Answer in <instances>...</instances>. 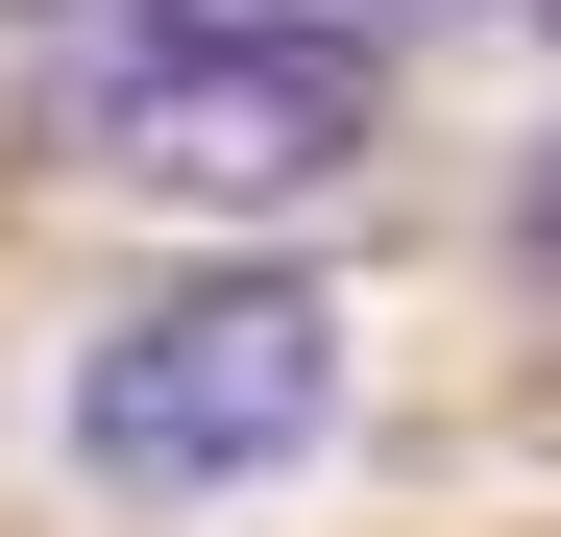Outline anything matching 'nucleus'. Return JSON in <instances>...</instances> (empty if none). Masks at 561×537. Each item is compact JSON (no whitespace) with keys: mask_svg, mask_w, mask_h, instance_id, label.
I'll return each instance as SVG.
<instances>
[{"mask_svg":"<svg viewBox=\"0 0 561 537\" xmlns=\"http://www.w3.org/2000/svg\"><path fill=\"white\" fill-rule=\"evenodd\" d=\"M342 439V294L318 268H147V294L73 342V489L123 513H244Z\"/></svg>","mask_w":561,"mask_h":537,"instance_id":"nucleus-1","label":"nucleus"},{"mask_svg":"<svg viewBox=\"0 0 561 537\" xmlns=\"http://www.w3.org/2000/svg\"><path fill=\"white\" fill-rule=\"evenodd\" d=\"M391 99V49H268V25H196V49H73V147L147 171V196H318Z\"/></svg>","mask_w":561,"mask_h":537,"instance_id":"nucleus-2","label":"nucleus"},{"mask_svg":"<svg viewBox=\"0 0 561 537\" xmlns=\"http://www.w3.org/2000/svg\"><path fill=\"white\" fill-rule=\"evenodd\" d=\"M49 49H196V25H268V49H391V25H463V0H25Z\"/></svg>","mask_w":561,"mask_h":537,"instance_id":"nucleus-3","label":"nucleus"},{"mask_svg":"<svg viewBox=\"0 0 561 537\" xmlns=\"http://www.w3.org/2000/svg\"><path fill=\"white\" fill-rule=\"evenodd\" d=\"M513 268H537V294H561V147L513 171Z\"/></svg>","mask_w":561,"mask_h":537,"instance_id":"nucleus-4","label":"nucleus"},{"mask_svg":"<svg viewBox=\"0 0 561 537\" xmlns=\"http://www.w3.org/2000/svg\"><path fill=\"white\" fill-rule=\"evenodd\" d=\"M537 25H561V0H537Z\"/></svg>","mask_w":561,"mask_h":537,"instance_id":"nucleus-5","label":"nucleus"}]
</instances>
